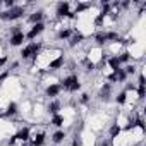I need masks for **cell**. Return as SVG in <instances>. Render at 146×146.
<instances>
[{"label": "cell", "mask_w": 146, "mask_h": 146, "mask_svg": "<svg viewBox=\"0 0 146 146\" xmlns=\"http://www.w3.org/2000/svg\"><path fill=\"white\" fill-rule=\"evenodd\" d=\"M23 16H24V7H21V5H16L5 12H0V19H4V21H16Z\"/></svg>", "instance_id": "cell-1"}, {"label": "cell", "mask_w": 146, "mask_h": 146, "mask_svg": "<svg viewBox=\"0 0 146 146\" xmlns=\"http://www.w3.org/2000/svg\"><path fill=\"white\" fill-rule=\"evenodd\" d=\"M40 50H41V43H35V41H31L29 45H26L24 48H23V52H21V57L26 60V58H35L36 60V55L40 53Z\"/></svg>", "instance_id": "cell-2"}, {"label": "cell", "mask_w": 146, "mask_h": 146, "mask_svg": "<svg viewBox=\"0 0 146 146\" xmlns=\"http://www.w3.org/2000/svg\"><path fill=\"white\" fill-rule=\"evenodd\" d=\"M31 132H29V127H23L21 131H17L14 136H12V139L9 141V144H16V141H23V143H26V141H29L31 137Z\"/></svg>", "instance_id": "cell-3"}, {"label": "cell", "mask_w": 146, "mask_h": 146, "mask_svg": "<svg viewBox=\"0 0 146 146\" xmlns=\"http://www.w3.org/2000/svg\"><path fill=\"white\" fill-rule=\"evenodd\" d=\"M43 31H45V24H43V23H38V24H33V28H31V31H29V33L26 35V38L33 41V40H35V38H36L38 35H41Z\"/></svg>", "instance_id": "cell-4"}, {"label": "cell", "mask_w": 146, "mask_h": 146, "mask_svg": "<svg viewBox=\"0 0 146 146\" xmlns=\"http://www.w3.org/2000/svg\"><path fill=\"white\" fill-rule=\"evenodd\" d=\"M24 41H26V35H24V31H23V33H19V35H12L11 40H9V45H11V46H21Z\"/></svg>", "instance_id": "cell-5"}, {"label": "cell", "mask_w": 146, "mask_h": 146, "mask_svg": "<svg viewBox=\"0 0 146 146\" xmlns=\"http://www.w3.org/2000/svg\"><path fill=\"white\" fill-rule=\"evenodd\" d=\"M79 78H78V74H70V76H67V78H64L62 79V83H60V88L62 90H65V91H69V88L72 86V83H76Z\"/></svg>", "instance_id": "cell-6"}, {"label": "cell", "mask_w": 146, "mask_h": 146, "mask_svg": "<svg viewBox=\"0 0 146 146\" xmlns=\"http://www.w3.org/2000/svg\"><path fill=\"white\" fill-rule=\"evenodd\" d=\"M69 9H70V4H69V2H60V4L57 5V16H58V17H65V16L70 12Z\"/></svg>", "instance_id": "cell-7"}, {"label": "cell", "mask_w": 146, "mask_h": 146, "mask_svg": "<svg viewBox=\"0 0 146 146\" xmlns=\"http://www.w3.org/2000/svg\"><path fill=\"white\" fill-rule=\"evenodd\" d=\"M60 91H62L60 84H50V86L46 88V96H48V98H57V96L60 95Z\"/></svg>", "instance_id": "cell-8"}, {"label": "cell", "mask_w": 146, "mask_h": 146, "mask_svg": "<svg viewBox=\"0 0 146 146\" xmlns=\"http://www.w3.org/2000/svg\"><path fill=\"white\" fill-rule=\"evenodd\" d=\"M83 40H84V35H83V33H74V35L69 38V46H70V48L76 46V45H79Z\"/></svg>", "instance_id": "cell-9"}, {"label": "cell", "mask_w": 146, "mask_h": 146, "mask_svg": "<svg viewBox=\"0 0 146 146\" xmlns=\"http://www.w3.org/2000/svg\"><path fill=\"white\" fill-rule=\"evenodd\" d=\"M43 11H36V12H33L29 17H28V21L31 23V24H38V23H43Z\"/></svg>", "instance_id": "cell-10"}, {"label": "cell", "mask_w": 146, "mask_h": 146, "mask_svg": "<svg viewBox=\"0 0 146 146\" xmlns=\"http://www.w3.org/2000/svg\"><path fill=\"white\" fill-rule=\"evenodd\" d=\"M60 107H62V105H60V102H57V100H53L52 103H48V107H46V112H48V113H50V115L53 117V115H57V113H58V110H60Z\"/></svg>", "instance_id": "cell-11"}, {"label": "cell", "mask_w": 146, "mask_h": 146, "mask_svg": "<svg viewBox=\"0 0 146 146\" xmlns=\"http://www.w3.org/2000/svg\"><path fill=\"white\" fill-rule=\"evenodd\" d=\"M62 65H64V55H58L57 58H53V60L50 62V65H48V67H50L52 70H57V69H60Z\"/></svg>", "instance_id": "cell-12"}, {"label": "cell", "mask_w": 146, "mask_h": 146, "mask_svg": "<svg viewBox=\"0 0 146 146\" xmlns=\"http://www.w3.org/2000/svg\"><path fill=\"white\" fill-rule=\"evenodd\" d=\"M65 137H67L65 131H57V132H53V136H52V141H53L55 144H58V143H62Z\"/></svg>", "instance_id": "cell-13"}, {"label": "cell", "mask_w": 146, "mask_h": 146, "mask_svg": "<svg viewBox=\"0 0 146 146\" xmlns=\"http://www.w3.org/2000/svg\"><path fill=\"white\" fill-rule=\"evenodd\" d=\"M17 113V103H9L7 105V110H5V113H4V117H12V115H16Z\"/></svg>", "instance_id": "cell-14"}, {"label": "cell", "mask_w": 146, "mask_h": 146, "mask_svg": "<svg viewBox=\"0 0 146 146\" xmlns=\"http://www.w3.org/2000/svg\"><path fill=\"white\" fill-rule=\"evenodd\" d=\"M64 120H65V119H64V115L57 113V115H53V117H52L50 124H52V125H55V127H62V125H64Z\"/></svg>", "instance_id": "cell-15"}, {"label": "cell", "mask_w": 146, "mask_h": 146, "mask_svg": "<svg viewBox=\"0 0 146 146\" xmlns=\"http://www.w3.org/2000/svg\"><path fill=\"white\" fill-rule=\"evenodd\" d=\"M108 65L112 67V70H113V72H117V70L120 69V65H122V64L119 62V57H110V58H108Z\"/></svg>", "instance_id": "cell-16"}, {"label": "cell", "mask_w": 146, "mask_h": 146, "mask_svg": "<svg viewBox=\"0 0 146 146\" xmlns=\"http://www.w3.org/2000/svg\"><path fill=\"white\" fill-rule=\"evenodd\" d=\"M70 36H72V29H69V28L60 29V31H58V35H57V38H58V40H69Z\"/></svg>", "instance_id": "cell-17"}, {"label": "cell", "mask_w": 146, "mask_h": 146, "mask_svg": "<svg viewBox=\"0 0 146 146\" xmlns=\"http://www.w3.org/2000/svg\"><path fill=\"white\" fill-rule=\"evenodd\" d=\"M43 143H45V134L43 132L36 134V137L31 139V146H43Z\"/></svg>", "instance_id": "cell-18"}, {"label": "cell", "mask_w": 146, "mask_h": 146, "mask_svg": "<svg viewBox=\"0 0 146 146\" xmlns=\"http://www.w3.org/2000/svg\"><path fill=\"white\" fill-rule=\"evenodd\" d=\"M115 78H117V83H124V81L127 79V74H125V70H124L122 67L115 72Z\"/></svg>", "instance_id": "cell-19"}, {"label": "cell", "mask_w": 146, "mask_h": 146, "mask_svg": "<svg viewBox=\"0 0 146 146\" xmlns=\"http://www.w3.org/2000/svg\"><path fill=\"white\" fill-rule=\"evenodd\" d=\"M95 41H96L98 45H105V43H107V38H105V31H98V33L95 35Z\"/></svg>", "instance_id": "cell-20"}, {"label": "cell", "mask_w": 146, "mask_h": 146, "mask_svg": "<svg viewBox=\"0 0 146 146\" xmlns=\"http://www.w3.org/2000/svg\"><path fill=\"white\" fill-rule=\"evenodd\" d=\"M120 131H122V127H120L119 124H113V125L110 127V137H117V136L120 134Z\"/></svg>", "instance_id": "cell-21"}, {"label": "cell", "mask_w": 146, "mask_h": 146, "mask_svg": "<svg viewBox=\"0 0 146 146\" xmlns=\"http://www.w3.org/2000/svg\"><path fill=\"white\" fill-rule=\"evenodd\" d=\"M115 102H117L119 105H124V103L127 102V91H122V93H119V95H117V98H115Z\"/></svg>", "instance_id": "cell-22"}, {"label": "cell", "mask_w": 146, "mask_h": 146, "mask_svg": "<svg viewBox=\"0 0 146 146\" xmlns=\"http://www.w3.org/2000/svg\"><path fill=\"white\" fill-rule=\"evenodd\" d=\"M79 90H81V83H79V79H78L76 83H72V86L69 88L70 93H76V91H79Z\"/></svg>", "instance_id": "cell-23"}, {"label": "cell", "mask_w": 146, "mask_h": 146, "mask_svg": "<svg viewBox=\"0 0 146 146\" xmlns=\"http://www.w3.org/2000/svg\"><path fill=\"white\" fill-rule=\"evenodd\" d=\"M90 7H91V4H79V5H78V9H76V14H81L83 11L90 9Z\"/></svg>", "instance_id": "cell-24"}, {"label": "cell", "mask_w": 146, "mask_h": 146, "mask_svg": "<svg viewBox=\"0 0 146 146\" xmlns=\"http://www.w3.org/2000/svg\"><path fill=\"white\" fill-rule=\"evenodd\" d=\"M117 57H119V55H117ZM129 58H131V53H129V52H124V53L119 57V62H120V64H124V62H127Z\"/></svg>", "instance_id": "cell-25"}, {"label": "cell", "mask_w": 146, "mask_h": 146, "mask_svg": "<svg viewBox=\"0 0 146 146\" xmlns=\"http://www.w3.org/2000/svg\"><path fill=\"white\" fill-rule=\"evenodd\" d=\"M11 33H12V35H19V33H23V26H21V24H16V26H12Z\"/></svg>", "instance_id": "cell-26"}, {"label": "cell", "mask_w": 146, "mask_h": 146, "mask_svg": "<svg viewBox=\"0 0 146 146\" xmlns=\"http://www.w3.org/2000/svg\"><path fill=\"white\" fill-rule=\"evenodd\" d=\"M144 95H146L144 86H139V88H137V98H139V100H143V98H144Z\"/></svg>", "instance_id": "cell-27"}, {"label": "cell", "mask_w": 146, "mask_h": 146, "mask_svg": "<svg viewBox=\"0 0 146 146\" xmlns=\"http://www.w3.org/2000/svg\"><path fill=\"white\" fill-rule=\"evenodd\" d=\"M124 70H125V74H127V76H129V74H134V72H136V65H127Z\"/></svg>", "instance_id": "cell-28"}, {"label": "cell", "mask_w": 146, "mask_h": 146, "mask_svg": "<svg viewBox=\"0 0 146 146\" xmlns=\"http://www.w3.org/2000/svg\"><path fill=\"white\" fill-rule=\"evenodd\" d=\"M4 4H5V7H7V11H9V9H12V7H16V4L12 2V0H5V2H4Z\"/></svg>", "instance_id": "cell-29"}, {"label": "cell", "mask_w": 146, "mask_h": 146, "mask_svg": "<svg viewBox=\"0 0 146 146\" xmlns=\"http://www.w3.org/2000/svg\"><path fill=\"white\" fill-rule=\"evenodd\" d=\"M88 102H90V95L83 93V95H81V103H88Z\"/></svg>", "instance_id": "cell-30"}, {"label": "cell", "mask_w": 146, "mask_h": 146, "mask_svg": "<svg viewBox=\"0 0 146 146\" xmlns=\"http://www.w3.org/2000/svg\"><path fill=\"white\" fill-rule=\"evenodd\" d=\"M9 78V70H5V72H2L0 74V81H4V79H7Z\"/></svg>", "instance_id": "cell-31"}, {"label": "cell", "mask_w": 146, "mask_h": 146, "mask_svg": "<svg viewBox=\"0 0 146 146\" xmlns=\"http://www.w3.org/2000/svg\"><path fill=\"white\" fill-rule=\"evenodd\" d=\"M72 146H83V141L76 137V139H74V143H72Z\"/></svg>", "instance_id": "cell-32"}, {"label": "cell", "mask_w": 146, "mask_h": 146, "mask_svg": "<svg viewBox=\"0 0 146 146\" xmlns=\"http://www.w3.org/2000/svg\"><path fill=\"white\" fill-rule=\"evenodd\" d=\"M93 69H95V64H93V62H88V65H86V70L90 72V70H93Z\"/></svg>", "instance_id": "cell-33"}, {"label": "cell", "mask_w": 146, "mask_h": 146, "mask_svg": "<svg viewBox=\"0 0 146 146\" xmlns=\"http://www.w3.org/2000/svg\"><path fill=\"white\" fill-rule=\"evenodd\" d=\"M7 62V57H0V65H4Z\"/></svg>", "instance_id": "cell-34"}, {"label": "cell", "mask_w": 146, "mask_h": 146, "mask_svg": "<svg viewBox=\"0 0 146 146\" xmlns=\"http://www.w3.org/2000/svg\"><path fill=\"white\" fill-rule=\"evenodd\" d=\"M2 117H4V113H0V119H2Z\"/></svg>", "instance_id": "cell-35"}, {"label": "cell", "mask_w": 146, "mask_h": 146, "mask_svg": "<svg viewBox=\"0 0 146 146\" xmlns=\"http://www.w3.org/2000/svg\"><path fill=\"white\" fill-rule=\"evenodd\" d=\"M0 4H2V2H0Z\"/></svg>", "instance_id": "cell-36"}]
</instances>
